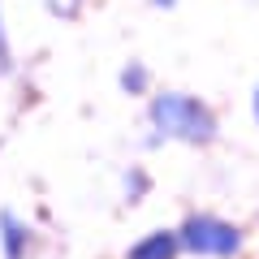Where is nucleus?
Returning <instances> with one entry per match:
<instances>
[{
  "instance_id": "obj_1",
  "label": "nucleus",
  "mask_w": 259,
  "mask_h": 259,
  "mask_svg": "<svg viewBox=\"0 0 259 259\" xmlns=\"http://www.w3.org/2000/svg\"><path fill=\"white\" fill-rule=\"evenodd\" d=\"M147 121H151V147L156 143H190V147H207L216 143L221 125H216V112L207 108L199 95L186 91H160L147 104Z\"/></svg>"
},
{
  "instance_id": "obj_6",
  "label": "nucleus",
  "mask_w": 259,
  "mask_h": 259,
  "mask_svg": "<svg viewBox=\"0 0 259 259\" xmlns=\"http://www.w3.org/2000/svg\"><path fill=\"white\" fill-rule=\"evenodd\" d=\"M147 190H151V177H147V168L130 164V173H125V203H139V199H143Z\"/></svg>"
},
{
  "instance_id": "obj_10",
  "label": "nucleus",
  "mask_w": 259,
  "mask_h": 259,
  "mask_svg": "<svg viewBox=\"0 0 259 259\" xmlns=\"http://www.w3.org/2000/svg\"><path fill=\"white\" fill-rule=\"evenodd\" d=\"M151 5H156V9H173L177 0H151Z\"/></svg>"
},
{
  "instance_id": "obj_7",
  "label": "nucleus",
  "mask_w": 259,
  "mask_h": 259,
  "mask_svg": "<svg viewBox=\"0 0 259 259\" xmlns=\"http://www.w3.org/2000/svg\"><path fill=\"white\" fill-rule=\"evenodd\" d=\"M39 5H44V9L52 13V18H61V22H74L78 13H82V5H87V0H39Z\"/></svg>"
},
{
  "instance_id": "obj_5",
  "label": "nucleus",
  "mask_w": 259,
  "mask_h": 259,
  "mask_svg": "<svg viewBox=\"0 0 259 259\" xmlns=\"http://www.w3.org/2000/svg\"><path fill=\"white\" fill-rule=\"evenodd\" d=\"M117 87H121L125 95H147V91H151V69H147L143 61H130V65H121Z\"/></svg>"
},
{
  "instance_id": "obj_9",
  "label": "nucleus",
  "mask_w": 259,
  "mask_h": 259,
  "mask_svg": "<svg viewBox=\"0 0 259 259\" xmlns=\"http://www.w3.org/2000/svg\"><path fill=\"white\" fill-rule=\"evenodd\" d=\"M250 108H255V121H259V87H255V95H250Z\"/></svg>"
},
{
  "instance_id": "obj_2",
  "label": "nucleus",
  "mask_w": 259,
  "mask_h": 259,
  "mask_svg": "<svg viewBox=\"0 0 259 259\" xmlns=\"http://www.w3.org/2000/svg\"><path fill=\"white\" fill-rule=\"evenodd\" d=\"M173 233H177V246L199 259H233L242 250V229L212 212H190Z\"/></svg>"
},
{
  "instance_id": "obj_3",
  "label": "nucleus",
  "mask_w": 259,
  "mask_h": 259,
  "mask_svg": "<svg viewBox=\"0 0 259 259\" xmlns=\"http://www.w3.org/2000/svg\"><path fill=\"white\" fill-rule=\"evenodd\" d=\"M0 246H5V259H26L35 246V229L9 207H0Z\"/></svg>"
},
{
  "instance_id": "obj_4",
  "label": "nucleus",
  "mask_w": 259,
  "mask_h": 259,
  "mask_svg": "<svg viewBox=\"0 0 259 259\" xmlns=\"http://www.w3.org/2000/svg\"><path fill=\"white\" fill-rule=\"evenodd\" d=\"M177 255H182V246H177L173 229H151L125 250V259H177Z\"/></svg>"
},
{
  "instance_id": "obj_8",
  "label": "nucleus",
  "mask_w": 259,
  "mask_h": 259,
  "mask_svg": "<svg viewBox=\"0 0 259 259\" xmlns=\"http://www.w3.org/2000/svg\"><path fill=\"white\" fill-rule=\"evenodd\" d=\"M13 69V48H9V35H5V22H0V78Z\"/></svg>"
}]
</instances>
